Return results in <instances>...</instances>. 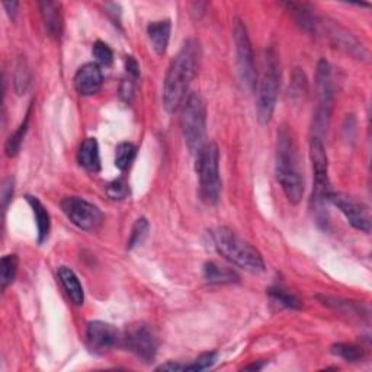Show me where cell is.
<instances>
[{
    "label": "cell",
    "instance_id": "6da1fadb",
    "mask_svg": "<svg viewBox=\"0 0 372 372\" xmlns=\"http://www.w3.org/2000/svg\"><path fill=\"white\" fill-rule=\"evenodd\" d=\"M199 61V44L195 39H186L166 73L163 85V106L175 113L183 105L186 92L197 73Z\"/></svg>",
    "mask_w": 372,
    "mask_h": 372
},
{
    "label": "cell",
    "instance_id": "7a4b0ae2",
    "mask_svg": "<svg viewBox=\"0 0 372 372\" xmlns=\"http://www.w3.org/2000/svg\"><path fill=\"white\" fill-rule=\"evenodd\" d=\"M276 179L291 204H298L304 197L306 183L299 165L298 146L292 131L287 125L278 131Z\"/></svg>",
    "mask_w": 372,
    "mask_h": 372
},
{
    "label": "cell",
    "instance_id": "3957f363",
    "mask_svg": "<svg viewBox=\"0 0 372 372\" xmlns=\"http://www.w3.org/2000/svg\"><path fill=\"white\" fill-rule=\"evenodd\" d=\"M213 242L217 252L224 259L247 272L265 271V262L259 250L228 227H218L213 230Z\"/></svg>",
    "mask_w": 372,
    "mask_h": 372
},
{
    "label": "cell",
    "instance_id": "277c9868",
    "mask_svg": "<svg viewBox=\"0 0 372 372\" xmlns=\"http://www.w3.org/2000/svg\"><path fill=\"white\" fill-rule=\"evenodd\" d=\"M262 73L258 79V102H256V111H258V120L262 125L271 123L272 115L276 106L278 92L281 86V66H279L278 56L272 50L265 51Z\"/></svg>",
    "mask_w": 372,
    "mask_h": 372
},
{
    "label": "cell",
    "instance_id": "5b68a950",
    "mask_svg": "<svg viewBox=\"0 0 372 372\" xmlns=\"http://www.w3.org/2000/svg\"><path fill=\"white\" fill-rule=\"evenodd\" d=\"M197 173L199 179V195L206 205H216L220 199V151L217 144L206 143L197 153Z\"/></svg>",
    "mask_w": 372,
    "mask_h": 372
},
{
    "label": "cell",
    "instance_id": "8992f818",
    "mask_svg": "<svg viewBox=\"0 0 372 372\" xmlns=\"http://www.w3.org/2000/svg\"><path fill=\"white\" fill-rule=\"evenodd\" d=\"M180 127L190 151L197 154L206 143V105L198 93H191L182 106Z\"/></svg>",
    "mask_w": 372,
    "mask_h": 372
},
{
    "label": "cell",
    "instance_id": "52a82bcc",
    "mask_svg": "<svg viewBox=\"0 0 372 372\" xmlns=\"http://www.w3.org/2000/svg\"><path fill=\"white\" fill-rule=\"evenodd\" d=\"M310 159L314 173V186H313V204L314 211L318 221H324L328 217L326 204L329 202L330 195V180H329V160L326 154L324 144L321 138L313 135L310 140Z\"/></svg>",
    "mask_w": 372,
    "mask_h": 372
},
{
    "label": "cell",
    "instance_id": "ba28073f",
    "mask_svg": "<svg viewBox=\"0 0 372 372\" xmlns=\"http://www.w3.org/2000/svg\"><path fill=\"white\" fill-rule=\"evenodd\" d=\"M232 39H235L236 46L237 72L240 80L247 90H253L256 87V83H258V72H256L254 56L247 28L239 18H236L235 22H232Z\"/></svg>",
    "mask_w": 372,
    "mask_h": 372
},
{
    "label": "cell",
    "instance_id": "9c48e42d",
    "mask_svg": "<svg viewBox=\"0 0 372 372\" xmlns=\"http://www.w3.org/2000/svg\"><path fill=\"white\" fill-rule=\"evenodd\" d=\"M317 86L320 101L314 116V135L321 138V135L328 131L333 109L332 67L326 60H320L317 66Z\"/></svg>",
    "mask_w": 372,
    "mask_h": 372
},
{
    "label": "cell",
    "instance_id": "30bf717a",
    "mask_svg": "<svg viewBox=\"0 0 372 372\" xmlns=\"http://www.w3.org/2000/svg\"><path fill=\"white\" fill-rule=\"evenodd\" d=\"M61 209L70 221L85 231L95 230L104 221L101 209L80 197L64 198L61 201Z\"/></svg>",
    "mask_w": 372,
    "mask_h": 372
},
{
    "label": "cell",
    "instance_id": "8fae6325",
    "mask_svg": "<svg viewBox=\"0 0 372 372\" xmlns=\"http://www.w3.org/2000/svg\"><path fill=\"white\" fill-rule=\"evenodd\" d=\"M123 342L130 352L144 362H151L157 354V340L144 324L130 326Z\"/></svg>",
    "mask_w": 372,
    "mask_h": 372
},
{
    "label": "cell",
    "instance_id": "7c38bea8",
    "mask_svg": "<svg viewBox=\"0 0 372 372\" xmlns=\"http://www.w3.org/2000/svg\"><path fill=\"white\" fill-rule=\"evenodd\" d=\"M120 333L112 324L105 321H90L86 329V342L90 352L95 355H105L120 342Z\"/></svg>",
    "mask_w": 372,
    "mask_h": 372
},
{
    "label": "cell",
    "instance_id": "4fadbf2b",
    "mask_svg": "<svg viewBox=\"0 0 372 372\" xmlns=\"http://www.w3.org/2000/svg\"><path fill=\"white\" fill-rule=\"evenodd\" d=\"M329 202H332L339 209V211L346 217L347 223L351 224L354 228L362 232L371 231L369 213L362 204L356 202L355 199L349 198L343 194H335V192H330Z\"/></svg>",
    "mask_w": 372,
    "mask_h": 372
},
{
    "label": "cell",
    "instance_id": "5bb4252c",
    "mask_svg": "<svg viewBox=\"0 0 372 372\" xmlns=\"http://www.w3.org/2000/svg\"><path fill=\"white\" fill-rule=\"evenodd\" d=\"M104 83L102 70L97 63H87L82 66L75 76L76 90L82 97L97 95Z\"/></svg>",
    "mask_w": 372,
    "mask_h": 372
},
{
    "label": "cell",
    "instance_id": "9a60e30c",
    "mask_svg": "<svg viewBox=\"0 0 372 372\" xmlns=\"http://www.w3.org/2000/svg\"><path fill=\"white\" fill-rule=\"evenodd\" d=\"M39 9L46 31H49L51 37L60 38L64 27L61 5L57 2H51V0H45V2L39 4Z\"/></svg>",
    "mask_w": 372,
    "mask_h": 372
},
{
    "label": "cell",
    "instance_id": "2e32d148",
    "mask_svg": "<svg viewBox=\"0 0 372 372\" xmlns=\"http://www.w3.org/2000/svg\"><path fill=\"white\" fill-rule=\"evenodd\" d=\"M170 31H172V23L170 20H156L150 22L147 27V35L151 42L153 50L163 56L168 50L169 39H170Z\"/></svg>",
    "mask_w": 372,
    "mask_h": 372
},
{
    "label": "cell",
    "instance_id": "e0dca14e",
    "mask_svg": "<svg viewBox=\"0 0 372 372\" xmlns=\"http://www.w3.org/2000/svg\"><path fill=\"white\" fill-rule=\"evenodd\" d=\"M79 165L90 172L98 173L101 170V154H99V144L97 138H86L78 153Z\"/></svg>",
    "mask_w": 372,
    "mask_h": 372
},
{
    "label": "cell",
    "instance_id": "ac0fdd59",
    "mask_svg": "<svg viewBox=\"0 0 372 372\" xmlns=\"http://www.w3.org/2000/svg\"><path fill=\"white\" fill-rule=\"evenodd\" d=\"M58 278H60V283L66 291V294L68 295V298L72 299V302L75 306H83L85 302V291L83 287L79 281L78 275L67 266H61L58 269Z\"/></svg>",
    "mask_w": 372,
    "mask_h": 372
},
{
    "label": "cell",
    "instance_id": "d6986e66",
    "mask_svg": "<svg viewBox=\"0 0 372 372\" xmlns=\"http://www.w3.org/2000/svg\"><path fill=\"white\" fill-rule=\"evenodd\" d=\"M27 201L32 208V213L37 221V230H38V243L42 244L46 239H49L50 235V228H51V218L50 213L46 211V208L42 205V202L31 195H27Z\"/></svg>",
    "mask_w": 372,
    "mask_h": 372
},
{
    "label": "cell",
    "instance_id": "ffe728a7",
    "mask_svg": "<svg viewBox=\"0 0 372 372\" xmlns=\"http://www.w3.org/2000/svg\"><path fill=\"white\" fill-rule=\"evenodd\" d=\"M204 278L209 284H232L239 281V276L230 268L220 266L214 262H208L204 265Z\"/></svg>",
    "mask_w": 372,
    "mask_h": 372
},
{
    "label": "cell",
    "instance_id": "44dd1931",
    "mask_svg": "<svg viewBox=\"0 0 372 372\" xmlns=\"http://www.w3.org/2000/svg\"><path fill=\"white\" fill-rule=\"evenodd\" d=\"M217 361V354L216 352H208L201 355L198 359H195L192 364H179V362H168L165 365H160L157 369L159 371H204L211 368Z\"/></svg>",
    "mask_w": 372,
    "mask_h": 372
},
{
    "label": "cell",
    "instance_id": "7402d4cb",
    "mask_svg": "<svg viewBox=\"0 0 372 372\" xmlns=\"http://www.w3.org/2000/svg\"><path fill=\"white\" fill-rule=\"evenodd\" d=\"M18 256L16 254H6L0 262V284H2V290H6L16 278L18 273Z\"/></svg>",
    "mask_w": 372,
    "mask_h": 372
},
{
    "label": "cell",
    "instance_id": "603a6c76",
    "mask_svg": "<svg viewBox=\"0 0 372 372\" xmlns=\"http://www.w3.org/2000/svg\"><path fill=\"white\" fill-rule=\"evenodd\" d=\"M268 294L275 304L281 306V307L291 309V310H298L302 307V302L299 301V298L284 288H271Z\"/></svg>",
    "mask_w": 372,
    "mask_h": 372
},
{
    "label": "cell",
    "instance_id": "cb8c5ba5",
    "mask_svg": "<svg viewBox=\"0 0 372 372\" xmlns=\"http://www.w3.org/2000/svg\"><path fill=\"white\" fill-rule=\"evenodd\" d=\"M28 123H30V111L25 116V121H23L18 130L9 135V138L6 140V144H5V151H6V156L9 157H13L19 153L20 150V146L23 143V138H25V134L28 131Z\"/></svg>",
    "mask_w": 372,
    "mask_h": 372
},
{
    "label": "cell",
    "instance_id": "d4e9b609",
    "mask_svg": "<svg viewBox=\"0 0 372 372\" xmlns=\"http://www.w3.org/2000/svg\"><path fill=\"white\" fill-rule=\"evenodd\" d=\"M137 156V147L132 143H121L115 150V166L121 172L127 170Z\"/></svg>",
    "mask_w": 372,
    "mask_h": 372
},
{
    "label": "cell",
    "instance_id": "484cf974",
    "mask_svg": "<svg viewBox=\"0 0 372 372\" xmlns=\"http://www.w3.org/2000/svg\"><path fill=\"white\" fill-rule=\"evenodd\" d=\"M330 352L347 362H358L364 358V349L354 343H337L333 345Z\"/></svg>",
    "mask_w": 372,
    "mask_h": 372
},
{
    "label": "cell",
    "instance_id": "4316f807",
    "mask_svg": "<svg viewBox=\"0 0 372 372\" xmlns=\"http://www.w3.org/2000/svg\"><path fill=\"white\" fill-rule=\"evenodd\" d=\"M13 85H15V90L18 95L25 93L31 85V72H30L27 61L23 58H20L16 64L15 75H13Z\"/></svg>",
    "mask_w": 372,
    "mask_h": 372
},
{
    "label": "cell",
    "instance_id": "83f0119b",
    "mask_svg": "<svg viewBox=\"0 0 372 372\" xmlns=\"http://www.w3.org/2000/svg\"><path fill=\"white\" fill-rule=\"evenodd\" d=\"M149 231H150V224L147 221V218L142 217V218H138L132 228H131V235H130V239H128V244L127 247L130 250L138 247V246H142L146 240V237L149 236Z\"/></svg>",
    "mask_w": 372,
    "mask_h": 372
},
{
    "label": "cell",
    "instance_id": "f1b7e54d",
    "mask_svg": "<svg viewBox=\"0 0 372 372\" xmlns=\"http://www.w3.org/2000/svg\"><path fill=\"white\" fill-rule=\"evenodd\" d=\"M92 53H93V57L97 58V61L99 64L111 66L113 61V53L111 50V46L108 44H105L104 41H97L95 44H93Z\"/></svg>",
    "mask_w": 372,
    "mask_h": 372
},
{
    "label": "cell",
    "instance_id": "f546056e",
    "mask_svg": "<svg viewBox=\"0 0 372 372\" xmlns=\"http://www.w3.org/2000/svg\"><path fill=\"white\" fill-rule=\"evenodd\" d=\"M130 192V188H128V183L123 179H116L113 182H111L108 185L106 188V194L111 199H115V201H120V199H124L127 198Z\"/></svg>",
    "mask_w": 372,
    "mask_h": 372
},
{
    "label": "cell",
    "instance_id": "4dcf8cb0",
    "mask_svg": "<svg viewBox=\"0 0 372 372\" xmlns=\"http://www.w3.org/2000/svg\"><path fill=\"white\" fill-rule=\"evenodd\" d=\"M292 89H294V95H299V93L307 92V78L304 72H301L299 68H297V72L294 73Z\"/></svg>",
    "mask_w": 372,
    "mask_h": 372
},
{
    "label": "cell",
    "instance_id": "1f68e13d",
    "mask_svg": "<svg viewBox=\"0 0 372 372\" xmlns=\"http://www.w3.org/2000/svg\"><path fill=\"white\" fill-rule=\"evenodd\" d=\"M13 179L12 178H8L2 186V206H4V211H6V208L9 205V202L12 201V197H13Z\"/></svg>",
    "mask_w": 372,
    "mask_h": 372
},
{
    "label": "cell",
    "instance_id": "d6a6232c",
    "mask_svg": "<svg viewBox=\"0 0 372 372\" xmlns=\"http://www.w3.org/2000/svg\"><path fill=\"white\" fill-rule=\"evenodd\" d=\"M120 92H121V98L125 101V102H131V99H132V95H134V79H131V78H128L127 80H124L123 83H121V89H120Z\"/></svg>",
    "mask_w": 372,
    "mask_h": 372
},
{
    "label": "cell",
    "instance_id": "836d02e7",
    "mask_svg": "<svg viewBox=\"0 0 372 372\" xmlns=\"http://www.w3.org/2000/svg\"><path fill=\"white\" fill-rule=\"evenodd\" d=\"M125 70L128 78L137 80L140 76V66L134 57H127L125 58Z\"/></svg>",
    "mask_w": 372,
    "mask_h": 372
},
{
    "label": "cell",
    "instance_id": "e575fe53",
    "mask_svg": "<svg viewBox=\"0 0 372 372\" xmlns=\"http://www.w3.org/2000/svg\"><path fill=\"white\" fill-rule=\"evenodd\" d=\"M4 8L6 9L8 15H9L12 19L16 18L18 8H19V4H18V2H4Z\"/></svg>",
    "mask_w": 372,
    "mask_h": 372
},
{
    "label": "cell",
    "instance_id": "d590c367",
    "mask_svg": "<svg viewBox=\"0 0 372 372\" xmlns=\"http://www.w3.org/2000/svg\"><path fill=\"white\" fill-rule=\"evenodd\" d=\"M262 368H264V364H253V365L244 366L246 371H249V369H256V371H258V369H262Z\"/></svg>",
    "mask_w": 372,
    "mask_h": 372
}]
</instances>
